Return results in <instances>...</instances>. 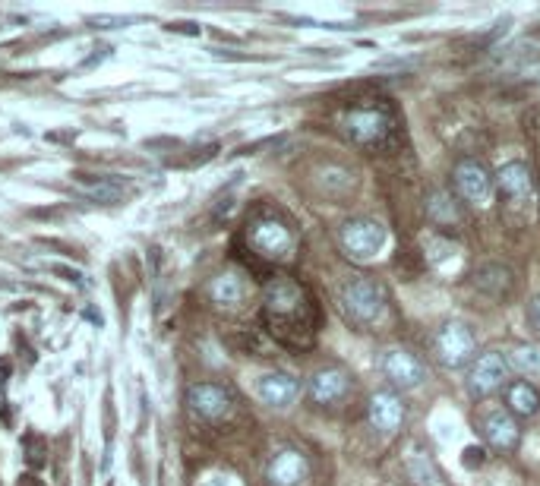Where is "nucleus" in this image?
Returning <instances> with one entry per match:
<instances>
[{
    "instance_id": "1",
    "label": "nucleus",
    "mask_w": 540,
    "mask_h": 486,
    "mask_svg": "<svg viewBox=\"0 0 540 486\" xmlns=\"http://www.w3.org/2000/svg\"><path fill=\"white\" fill-rule=\"evenodd\" d=\"M263 326L291 351H310L319 332L316 300L300 281L288 275H272L263 288Z\"/></svg>"
},
{
    "instance_id": "2",
    "label": "nucleus",
    "mask_w": 540,
    "mask_h": 486,
    "mask_svg": "<svg viewBox=\"0 0 540 486\" xmlns=\"http://www.w3.org/2000/svg\"><path fill=\"white\" fill-rule=\"evenodd\" d=\"M338 130H342L354 146L373 155L395 152L405 139L402 117H398L395 105L379 95H367L345 105L338 111Z\"/></svg>"
},
{
    "instance_id": "3",
    "label": "nucleus",
    "mask_w": 540,
    "mask_h": 486,
    "mask_svg": "<svg viewBox=\"0 0 540 486\" xmlns=\"http://www.w3.org/2000/svg\"><path fill=\"white\" fill-rule=\"evenodd\" d=\"M247 253H250V266H282V262H291L297 253V231L288 225L285 218H278L275 212H259L247 221Z\"/></svg>"
},
{
    "instance_id": "4",
    "label": "nucleus",
    "mask_w": 540,
    "mask_h": 486,
    "mask_svg": "<svg viewBox=\"0 0 540 486\" xmlns=\"http://www.w3.org/2000/svg\"><path fill=\"white\" fill-rule=\"evenodd\" d=\"M335 297L348 322H354L360 329L379 322V316L386 310V291L370 275H351L348 281H342V288L335 291Z\"/></svg>"
},
{
    "instance_id": "5",
    "label": "nucleus",
    "mask_w": 540,
    "mask_h": 486,
    "mask_svg": "<svg viewBox=\"0 0 540 486\" xmlns=\"http://www.w3.org/2000/svg\"><path fill=\"white\" fill-rule=\"evenodd\" d=\"M386 243V228L373 218H351L338 228V247L354 262L373 259Z\"/></svg>"
},
{
    "instance_id": "6",
    "label": "nucleus",
    "mask_w": 540,
    "mask_h": 486,
    "mask_svg": "<svg viewBox=\"0 0 540 486\" xmlns=\"http://www.w3.org/2000/svg\"><path fill=\"white\" fill-rule=\"evenodd\" d=\"M452 187L462 202H471V206H490L496 180L477 158H462L452 171Z\"/></svg>"
},
{
    "instance_id": "7",
    "label": "nucleus",
    "mask_w": 540,
    "mask_h": 486,
    "mask_svg": "<svg viewBox=\"0 0 540 486\" xmlns=\"http://www.w3.org/2000/svg\"><path fill=\"white\" fill-rule=\"evenodd\" d=\"M379 370H383L389 386H395V389H417L420 382L427 379L424 360L411 354L408 348H398V344H392V348L379 354Z\"/></svg>"
},
{
    "instance_id": "8",
    "label": "nucleus",
    "mask_w": 540,
    "mask_h": 486,
    "mask_svg": "<svg viewBox=\"0 0 540 486\" xmlns=\"http://www.w3.org/2000/svg\"><path fill=\"white\" fill-rule=\"evenodd\" d=\"M474 335L465 322H446L443 329L436 332L433 338V351H436V360L443 363L449 370H458L465 367V363L474 357Z\"/></svg>"
},
{
    "instance_id": "9",
    "label": "nucleus",
    "mask_w": 540,
    "mask_h": 486,
    "mask_svg": "<svg viewBox=\"0 0 540 486\" xmlns=\"http://www.w3.org/2000/svg\"><path fill=\"white\" fill-rule=\"evenodd\" d=\"M187 408L199 420L218 423L234 411V395L218 382H196L187 389Z\"/></svg>"
},
{
    "instance_id": "10",
    "label": "nucleus",
    "mask_w": 540,
    "mask_h": 486,
    "mask_svg": "<svg viewBox=\"0 0 540 486\" xmlns=\"http://www.w3.org/2000/svg\"><path fill=\"white\" fill-rule=\"evenodd\" d=\"M506 379H509V363H506V357L499 354V351H487V354H480V357L474 360V367H471V373H468V389H471V395H477V398H487V395L503 389Z\"/></svg>"
},
{
    "instance_id": "11",
    "label": "nucleus",
    "mask_w": 540,
    "mask_h": 486,
    "mask_svg": "<svg viewBox=\"0 0 540 486\" xmlns=\"http://www.w3.org/2000/svg\"><path fill=\"white\" fill-rule=\"evenodd\" d=\"M496 193L503 196L506 206L525 209L528 202L534 199V177H531V168L522 165V161H509L506 168H499V174H496Z\"/></svg>"
},
{
    "instance_id": "12",
    "label": "nucleus",
    "mask_w": 540,
    "mask_h": 486,
    "mask_svg": "<svg viewBox=\"0 0 540 486\" xmlns=\"http://www.w3.org/2000/svg\"><path fill=\"white\" fill-rule=\"evenodd\" d=\"M367 417H370V427L383 436H395L402 430L405 423V401L398 398L392 389H379L370 395V404H367Z\"/></svg>"
},
{
    "instance_id": "13",
    "label": "nucleus",
    "mask_w": 540,
    "mask_h": 486,
    "mask_svg": "<svg viewBox=\"0 0 540 486\" xmlns=\"http://www.w3.org/2000/svg\"><path fill=\"white\" fill-rule=\"evenodd\" d=\"M480 436H484V442L490 445V449L496 452H512L518 445V436H522V430H518V423L509 411H499V408H490L480 414Z\"/></svg>"
},
{
    "instance_id": "14",
    "label": "nucleus",
    "mask_w": 540,
    "mask_h": 486,
    "mask_svg": "<svg viewBox=\"0 0 540 486\" xmlns=\"http://www.w3.org/2000/svg\"><path fill=\"white\" fill-rule=\"evenodd\" d=\"M307 392H310V401L319 404V408H332V404H338L351 392V376L342 367H323L310 376Z\"/></svg>"
},
{
    "instance_id": "15",
    "label": "nucleus",
    "mask_w": 540,
    "mask_h": 486,
    "mask_svg": "<svg viewBox=\"0 0 540 486\" xmlns=\"http://www.w3.org/2000/svg\"><path fill=\"white\" fill-rule=\"evenodd\" d=\"M256 395L269 408H291L300 395V379L291 373H263L256 379Z\"/></svg>"
},
{
    "instance_id": "16",
    "label": "nucleus",
    "mask_w": 540,
    "mask_h": 486,
    "mask_svg": "<svg viewBox=\"0 0 540 486\" xmlns=\"http://www.w3.org/2000/svg\"><path fill=\"white\" fill-rule=\"evenodd\" d=\"M307 474H310V461L297 449H282L266 468V480L272 486H300L307 480Z\"/></svg>"
},
{
    "instance_id": "17",
    "label": "nucleus",
    "mask_w": 540,
    "mask_h": 486,
    "mask_svg": "<svg viewBox=\"0 0 540 486\" xmlns=\"http://www.w3.org/2000/svg\"><path fill=\"white\" fill-rule=\"evenodd\" d=\"M79 193L92 202H102V206H114V202L127 199L130 187L127 180L120 177H111V174H73Z\"/></svg>"
},
{
    "instance_id": "18",
    "label": "nucleus",
    "mask_w": 540,
    "mask_h": 486,
    "mask_svg": "<svg viewBox=\"0 0 540 486\" xmlns=\"http://www.w3.org/2000/svg\"><path fill=\"white\" fill-rule=\"evenodd\" d=\"M247 294H250V285L240 272H222V275H215L209 285V300L218 310H240Z\"/></svg>"
},
{
    "instance_id": "19",
    "label": "nucleus",
    "mask_w": 540,
    "mask_h": 486,
    "mask_svg": "<svg viewBox=\"0 0 540 486\" xmlns=\"http://www.w3.org/2000/svg\"><path fill=\"white\" fill-rule=\"evenodd\" d=\"M474 285L490 300H509V294L515 288V278L506 266H499V262H484V266L474 269Z\"/></svg>"
},
{
    "instance_id": "20",
    "label": "nucleus",
    "mask_w": 540,
    "mask_h": 486,
    "mask_svg": "<svg viewBox=\"0 0 540 486\" xmlns=\"http://www.w3.org/2000/svg\"><path fill=\"white\" fill-rule=\"evenodd\" d=\"M405 468L414 486H446L443 474L436 471V464L430 461L424 445H408V455H405Z\"/></svg>"
},
{
    "instance_id": "21",
    "label": "nucleus",
    "mask_w": 540,
    "mask_h": 486,
    "mask_svg": "<svg viewBox=\"0 0 540 486\" xmlns=\"http://www.w3.org/2000/svg\"><path fill=\"white\" fill-rule=\"evenodd\" d=\"M427 212H430V221L439 228V231H452L462 225V202H458V196L439 190L430 196L427 202Z\"/></svg>"
},
{
    "instance_id": "22",
    "label": "nucleus",
    "mask_w": 540,
    "mask_h": 486,
    "mask_svg": "<svg viewBox=\"0 0 540 486\" xmlns=\"http://www.w3.org/2000/svg\"><path fill=\"white\" fill-rule=\"evenodd\" d=\"M506 404L515 417H534L540 411V392L528 382H515L506 389Z\"/></svg>"
},
{
    "instance_id": "23",
    "label": "nucleus",
    "mask_w": 540,
    "mask_h": 486,
    "mask_svg": "<svg viewBox=\"0 0 540 486\" xmlns=\"http://www.w3.org/2000/svg\"><path fill=\"white\" fill-rule=\"evenodd\" d=\"M509 363L518 373H540V344H518Z\"/></svg>"
},
{
    "instance_id": "24",
    "label": "nucleus",
    "mask_w": 540,
    "mask_h": 486,
    "mask_svg": "<svg viewBox=\"0 0 540 486\" xmlns=\"http://www.w3.org/2000/svg\"><path fill=\"white\" fill-rule=\"evenodd\" d=\"M203 486H240L231 474H209L206 480H203Z\"/></svg>"
},
{
    "instance_id": "25",
    "label": "nucleus",
    "mask_w": 540,
    "mask_h": 486,
    "mask_svg": "<svg viewBox=\"0 0 540 486\" xmlns=\"http://www.w3.org/2000/svg\"><path fill=\"white\" fill-rule=\"evenodd\" d=\"M528 319H531V326H534V332L540 335V294L528 303Z\"/></svg>"
},
{
    "instance_id": "26",
    "label": "nucleus",
    "mask_w": 540,
    "mask_h": 486,
    "mask_svg": "<svg viewBox=\"0 0 540 486\" xmlns=\"http://www.w3.org/2000/svg\"><path fill=\"white\" fill-rule=\"evenodd\" d=\"M462 461L468 464V468H474V464L484 461V452H480V449H468V452L462 455Z\"/></svg>"
},
{
    "instance_id": "27",
    "label": "nucleus",
    "mask_w": 540,
    "mask_h": 486,
    "mask_svg": "<svg viewBox=\"0 0 540 486\" xmlns=\"http://www.w3.org/2000/svg\"><path fill=\"white\" fill-rule=\"evenodd\" d=\"M10 370H13V367H10V360H7V357H0V389L7 386V379H10Z\"/></svg>"
},
{
    "instance_id": "28",
    "label": "nucleus",
    "mask_w": 540,
    "mask_h": 486,
    "mask_svg": "<svg viewBox=\"0 0 540 486\" xmlns=\"http://www.w3.org/2000/svg\"><path fill=\"white\" fill-rule=\"evenodd\" d=\"M171 32H187V35H196L199 29L193 26V23H174V26H168Z\"/></svg>"
}]
</instances>
